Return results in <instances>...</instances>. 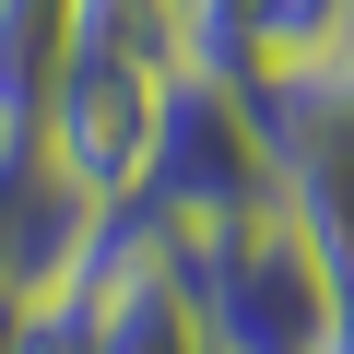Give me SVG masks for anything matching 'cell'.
<instances>
[{
  "mask_svg": "<svg viewBox=\"0 0 354 354\" xmlns=\"http://www.w3.org/2000/svg\"><path fill=\"white\" fill-rule=\"evenodd\" d=\"M0 354H24V295L0 283Z\"/></svg>",
  "mask_w": 354,
  "mask_h": 354,
  "instance_id": "cell-11",
  "label": "cell"
},
{
  "mask_svg": "<svg viewBox=\"0 0 354 354\" xmlns=\"http://www.w3.org/2000/svg\"><path fill=\"white\" fill-rule=\"evenodd\" d=\"M354 59V0H260V83Z\"/></svg>",
  "mask_w": 354,
  "mask_h": 354,
  "instance_id": "cell-9",
  "label": "cell"
},
{
  "mask_svg": "<svg viewBox=\"0 0 354 354\" xmlns=\"http://www.w3.org/2000/svg\"><path fill=\"white\" fill-rule=\"evenodd\" d=\"M0 142H12V130H0Z\"/></svg>",
  "mask_w": 354,
  "mask_h": 354,
  "instance_id": "cell-13",
  "label": "cell"
},
{
  "mask_svg": "<svg viewBox=\"0 0 354 354\" xmlns=\"http://www.w3.org/2000/svg\"><path fill=\"white\" fill-rule=\"evenodd\" d=\"M83 354H213V342H201V319H189V295H177V260H165L153 283L106 295V307H95V330H83Z\"/></svg>",
  "mask_w": 354,
  "mask_h": 354,
  "instance_id": "cell-7",
  "label": "cell"
},
{
  "mask_svg": "<svg viewBox=\"0 0 354 354\" xmlns=\"http://www.w3.org/2000/svg\"><path fill=\"white\" fill-rule=\"evenodd\" d=\"M248 106H260V142H272V201H283V225H295V236L342 272V295H354V59L248 83Z\"/></svg>",
  "mask_w": 354,
  "mask_h": 354,
  "instance_id": "cell-3",
  "label": "cell"
},
{
  "mask_svg": "<svg viewBox=\"0 0 354 354\" xmlns=\"http://www.w3.org/2000/svg\"><path fill=\"white\" fill-rule=\"evenodd\" d=\"M177 295H189L201 342L213 354H330L342 330V272L272 213H236V225H189L177 236Z\"/></svg>",
  "mask_w": 354,
  "mask_h": 354,
  "instance_id": "cell-1",
  "label": "cell"
},
{
  "mask_svg": "<svg viewBox=\"0 0 354 354\" xmlns=\"http://www.w3.org/2000/svg\"><path fill=\"white\" fill-rule=\"evenodd\" d=\"M330 354H354V307H342V330H330Z\"/></svg>",
  "mask_w": 354,
  "mask_h": 354,
  "instance_id": "cell-12",
  "label": "cell"
},
{
  "mask_svg": "<svg viewBox=\"0 0 354 354\" xmlns=\"http://www.w3.org/2000/svg\"><path fill=\"white\" fill-rule=\"evenodd\" d=\"M83 225H95V189H71V177L12 130V142H0V283H12V295L59 283L71 248H83Z\"/></svg>",
  "mask_w": 354,
  "mask_h": 354,
  "instance_id": "cell-5",
  "label": "cell"
},
{
  "mask_svg": "<svg viewBox=\"0 0 354 354\" xmlns=\"http://www.w3.org/2000/svg\"><path fill=\"white\" fill-rule=\"evenodd\" d=\"M71 59V0H0V130H24Z\"/></svg>",
  "mask_w": 354,
  "mask_h": 354,
  "instance_id": "cell-6",
  "label": "cell"
},
{
  "mask_svg": "<svg viewBox=\"0 0 354 354\" xmlns=\"http://www.w3.org/2000/svg\"><path fill=\"white\" fill-rule=\"evenodd\" d=\"M71 48H106L130 71H177L189 24H177V0H71Z\"/></svg>",
  "mask_w": 354,
  "mask_h": 354,
  "instance_id": "cell-8",
  "label": "cell"
},
{
  "mask_svg": "<svg viewBox=\"0 0 354 354\" xmlns=\"http://www.w3.org/2000/svg\"><path fill=\"white\" fill-rule=\"evenodd\" d=\"M153 106H165V71H130L106 48H71L59 83H48V106L24 118V142L71 177V189L130 201L142 189V153H153Z\"/></svg>",
  "mask_w": 354,
  "mask_h": 354,
  "instance_id": "cell-4",
  "label": "cell"
},
{
  "mask_svg": "<svg viewBox=\"0 0 354 354\" xmlns=\"http://www.w3.org/2000/svg\"><path fill=\"white\" fill-rule=\"evenodd\" d=\"M142 201H153L177 236H189V225H236V213H272V142H260L248 83L165 71L153 153H142Z\"/></svg>",
  "mask_w": 354,
  "mask_h": 354,
  "instance_id": "cell-2",
  "label": "cell"
},
{
  "mask_svg": "<svg viewBox=\"0 0 354 354\" xmlns=\"http://www.w3.org/2000/svg\"><path fill=\"white\" fill-rule=\"evenodd\" d=\"M177 24H189V59H177V71L260 83V0H177Z\"/></svg>",
  "mask_w": 354,
  "mask_h": 354,
  "instance_id": "cell-10",
  "label": "cell"
}]
</instances>
